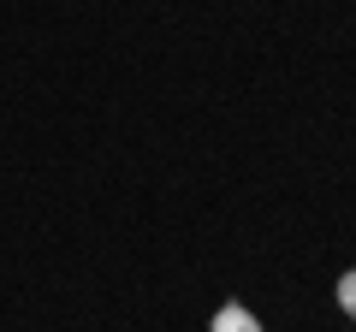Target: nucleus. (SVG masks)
<instances>
[{
    "label": "nucleus",
    "mask_w": 356,
    "mask_h": 332,
    "mask_svg": "<svg viewBox=\"0 0 356 332\" xmlns=\"http://www.w3.org/2000/svg\"><path fill=\"white\" fill-rule=\"evenodd\" d=\"M208 332H261V320H255L250 308L232 303V308H220V315H214V326H208Z\"/></svg>",
    "instance_id": "1"
},
{
    "label": "nucleus",
    "mask_w": 356,
    "mask_h": 332,
    "mask_svg": "<svg viewBox=\"0 0 356 332\" xmlns=\"http://www.w3.org/2000/svg\"><path fill=\"white\" fill-rule=\"evenodd\" d=\"M339 308L356 320V273H344V279H339Z\"/></svg>",
    "instance_id": "2"
}]
</instances>
